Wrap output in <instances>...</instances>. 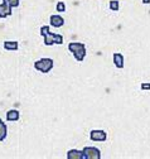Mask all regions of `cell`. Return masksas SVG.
Masks as SVG:
<instances>
[{
	"label": "cell",
	"mask_w": 150,
	"mask_h": 159,
	"mask_svg": "<svg viewBox=\"0 0 150 159\" xmlns=\"http://www.w3.org/2000/svg\"><path fill=\"white\" fill-rule=\"evenodd\" d=\"M41 35L44 37V44L46 46H52V44H62L63 43V37L60 34H54L49 30V27L43 25L39 30Z\"/></svg>",
	"instance_id": "obj_1"
},
{
	"label": "cell",
	"mask_w": 150,
	"mask_h": 159,
	"mask_svg": "<svg viewBox=\"0 0 150 159\" xmlns=\"http://www.w3.org/2000/svg\"><path fill=\"white\" fill-rule=\"evenodd\" d=\"M68 49H69V52L73 53L74 58H76L78 62H82L85 59V57H86V47H85L83 43H80V42L69 43L68 44Z\"/></svg>",
	"instance_id": "obj_2"
},
{
	"label": "cell",
	"mask_w": 150,
	"mask_h": 159,
	"mask_svg": "<svg viewBox=\"0 0 150 159\" xmlns=\"http://www.w3.org/2000/svg\"><path fill=\"white\" fill-rule=\"evenodd\" d=\"M34 68L42 73H48L53 68V59L51 58H41L34 63Z\"/></svg>",
	"instance_id": "obj_3"
},
{
	"label": "cell",
	"mask_w": 150,
	"mask_h": 159,
	"mask_svg": "<svg viewBox=\"0 0 150 159\" xmlns=\"http://www.w3.org/2000/svg\"><path fill=\"white\" fill-rule=\"evenodd\" d=\"M83 159H101V153L95 147H86L82 150Z\"/></svg>",
	"instance_id": "obj_4"
},
{
	"label": "cell",
	"mask_w": 150,
	"mask_h": 159,
	"mask_svg": "<svg viewBox=\"0 0 150 159\" xmlns=\"http://www.w3.org/2000/svg\"><path fill=\"white\" fill-rule=\"evenodd\" d=\"M90 139L92 142H105L107 139V134L104 130H92L90 133Z\"/></svg>",
	"instance_id": "obj_5"
},
{
	"label": "cell",
	"mask_w": 150,
	"mask_h": 159,
	"mask_svg": "<svg viewBox=\"0 0 150 159\" xmlns=\"http://www.w3.org/2000/svg\"><path fill=\"white\" fill-rule=\"evenodd\" d=\"M49 23H51V25L54 27V28H60V27H62V25L64 24V19H63L62 16H60V15H51Z\"/></svg>",
	"instance_id": "obj_6"
},
{
	"label": "cell",
	"mask_w": 150,
	"mask_h": 159,
	"mask_svg": "<svg viewBox=\"0 0 150 159\" xmlns=\"http://www.w3.org/2000/svg\"><path fill=\"white\" fill-rule=\"evenodd\" d=\"M9 15H11V7L5 3L0 4V18H7Z\"/></svg>",
	"instance_id": "obj_7"
},
{
	"label": "cell",
	"mask_w": 150,
	"mask_h": 159,
	"mask_svg": "<svg viewBox=\"0 0 150 159\" xmlns=\"http://www.w3.org/2000/svg\"><path fill=\"white\" fill-rule=\"evenodd\" d=\"M67 159H83V153L76 149H72L67 153Z\"/></svg>",
	"instance_id": "obj_8"
},
{
	"label": "cell",
	"mask_w": 150,
	"mask_h": 159,
	"mask_svg": "<svg viewBox=\"0 0 150 159\" xmlns=\"http://www.w3.org/2000/svg\"><path fill=\"white\" fill-rule=\"evenodd\" d=\"M19 111L18 110H10L7 112V120L8 121H16V120H19Z\"/></svg>",
	"instance_id": "obj_9"
},
{
	"label": "cell",
	"mask_w": 150,
	"mask_h": 159,
	"mask_svg": "<svg viewBox=\"0 0 150 159\" xmlns=\"http://www.w3.org/2000/svg\"><path fill=\"white\" fill-rule=\"evenodd\" d=\"M114 63L117 68L124 67V57L121 53H114Z\"/></svg>",
	"instance_id": "obj_10"
},
{
	"label": "cell",
	"mask_w": 150,
	"mask_h": 159,
	"mask_svg": "<svg viewBox=\"0 0 150 159\" xmlns=\"http://www.w3.org/2000/svg\"><path fill=\"white\" fill-rule=\"evenodd\" d=\"M7 134H8V128L3 120H0V142H3L7 138Z\"/></svg>",
	"instance_id": "obj_11"
},
{
	"label": "cell",
	"mask_w": 150,
	"mask_h": 159,
	"mask_svg": "<svg viewBox=\"0 0 150 159\" xmlns=\"http://www.w3.org/2000/svg\"><path fill=\"white\" fill-rule=\"evenodd\" d=\"M4 48L7 51H16L18 48H19V44H18V42H4Z\"/></svg>",
	"instance_id": "obj_12"
},
{
	"label": "cell",
	"mask_w": 150,
	"mask_h": 159,
	"mask_svg": "<svg viewBox=\"0 0 150 159\" xmlns=\"http://www.w3.org/2000/svg\"><path fill=\"white\" fill-rule=\"evenodd\" d=\"M110 9L114 11H117L120 9V3L117 0H112V2H110Z\"/></svg>",
	"instance_id": "obj_13"
},
{
	"label": "cell",
	"mask_w": 150,
	"mask_h": 159,
	"mask_svg": "<svg viewBox=\"0 0 150 159\" xmlns=\"http://www.w3.org/2000/svg\"><path fill=\"white\" fill-rule=\"evenodd\" d=\"M3 3L8 4L9 7L11 8H16V7H19V0H3Z\"/></svg>",
	"instance_id": "obj_14"
},
{
	"label": "cell",
	"mask_w": 150,
	"mask_h": 159,
	"mask_svg": "<svg viewBox=\"0 0 150 159\" xmlns=\"http://www.w3.org/2000/svg\"><path fill=\"white\" fill-rule=\"evenodd\" d=\"M55 9H57V11H60V13H63V11L66 10L64 3H63V2H60V3L57 4V7H55Z\"/></svg>",
	"instance_id": "obj_15"
},
{
	"label": "cell",
	"mask_w": 150,
	"mask_h": 159,
	"mask_svg": "<svg viewBox=\"0 0 150 159\" xmlns=\"http://www.w3.org/2000/svg\"><path fill=\"white\" fill-rule=\"evenodd\" d=\"M141 90H150V84H143Z\"/></svg>",
	"instance_id": "obj_16"
},
{
	"label": "cell",
	"mask_w": 150,
	"mask_h": 159,
	"mask_svg": "<svg viewBox=\"0 0 150 159\" xmlns=\"http://www.w3.org/2000/svg\"><path fill=\"white\" fill-rule=\"evenodd\" d=\"M143 3H144V4H149L150 0H143Z\"/></svg>",
	"instance_id": "obj_17"
}]
</instances>
